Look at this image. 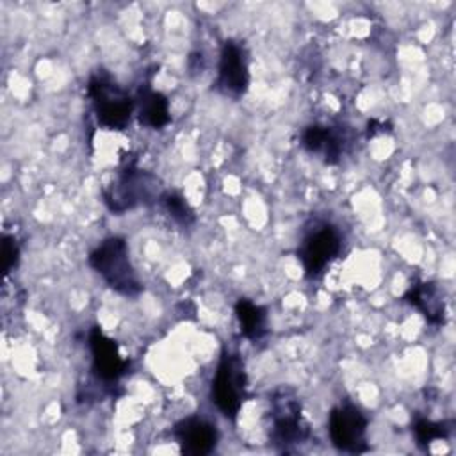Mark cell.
I'll return each mask as SVG.
<instances>
[{
    "mask_svg": "<svg viewBox=\"0 0 456 456\" xmlns=\"http://www.w3.org/2000/svg\"><path fill=\"white\" fill-rule=\"evenodd\" d=\"M271 440L283 449L308 438L310 428L301 413L299 399L292 390H278L271 399Z\"/></svg>",
    "mask_w": 456,
    "mask_h": 456,
    "instance_id": "obj_6",
    "label": "cell"
},
{
    "mask_svg": "<svg viewBox=\"0 0 456 456\" xmlns=\"http://www.w3.org/2000/svg\"><path fill=\"white\" fill-rule=\"evenodd\" d=\"M301 146L314 155L322 157L326 164H337L349 146L346 130L340 126L310 125L301 134Z\"/></svg>",
    "mask_w": 456,
    "mask_h": 456,
    "instance_id": "obj_10",
    "label": "cell"
},
{
    "mask_svg": "<svg viewBox=\"0 0 456 456\" xmlns=\"http://www.w3.org/2000/svg\"><path fill=\"white\" fill-rule=\"evenodd\" d=\"M182 452L191 456H203L216 449L217 429L212 422L201 417H185L175 424L173 429Z\"/></svg>",
    "mask_w": 456,
    "mask_h": 456,
    "instance_id": "obj_11",
    "label": "cell"
},
{
    "mask_svg": "<svg viewBox=\"0 0 456 456\" xmlns=\"http://www.w3.org/2000/svg\"><path fill=\"white\" fill-rule=\"evenodd\" d=\"M135 112L139 123L148 128H162L169 123V103L166 96L150 87H142L135 98Z\"/></svg>",
    "mask_w": 456,
    "mask_h": 456,
    "instance_id": "obj_13",
    "label": "cell"
},
{
    "mask_svg": "<svg viewBox=\"0 0 456 456\" xmlns=\"http://www.w3.org/2000/svg\"><path fill=\"white\" fill-rule=\"evenodd\" d=\"M411 429H413L415 438L420 445L431 444L435 440L447 438L449 431H451V428H447L445 422H435V420H429V419H417Z\"/></svg>",
    "mask_w": 456,
    "mask_h": 456,
    "instance_id": "obj_16",
    "label": "cell"
},
{
    "mask_svg": "<svg viewBox=\"0 0 456 456\" xmlns=\"http://www.w3.org/2000/svg\"><path fill=\"white\" fill-rule=\"evenodd\" d=\"M217 89L232 98H239L248 91L249 86V59L244 45L228 39L219 55L217 66Z\"/></svg>",
    "mask_w": 456,
    "mask_h": 456,
    "instance_id": "obj_8",
    "label": "cell"
},
{
    "mask_svg": "<svg viewBox=\"0 0 456 456\" xmlns=\"http://www.w3.org/2000/svg\"><path fill=\"white\" fill-rule=\"evenodd\" d=\"M404 299L417 308L429 324L442 326L445 322V303L440 289L431 281H419L408 289Z\"/></svg>",
    "mask_w": 456,
    "mask_h": 456,
    "instance_id": "obj_12",
    "label": "cell"
},
{
    "mask_svg": "<svg viewBox=\"0 0 456 456\" xmlns=\"http://www.w3.org/2000/svg\"><path fill=\"white\" fill-rule=\"evenodd\" d=\"M157 198H160V180L135 164L118 171L114 180L103 189V201L114 214L150 205Z\"/></svg>",
    "mask_w": 456,
    "mask_h": 456,
    "instance_id": "obj_2",
    "label": "cell"
},
{
    "mask_svg": "<svg viewBox=\"0 0 456 456\" xmlns=\"http://www.w3.org/2000/svg\"><path fill=\"white\" fill-rule=\"evenodd\" d=\"M18 244H16V239L14 237H4V242H2V256H4V271L9 273L16 262H18Z\"/></svg>",
    "mask_w": 456,
    "mask_h": 456,
    "instance_id": "obj_17",
    "label": "cell"
},
{
    "mask_svg": "<svg viewBox=\"0 0 456 456\" xmlns=\"http://www.w3.org/2000/svg\"><path fill=\"white\" fill-rule=\"evenodd\" d=\"M235 314L240 324V333L249 340H260L265 335V310L249 299L235 303Z\"/></svg>",
    "mask_w": 456,
    "mask_h": 456,
    "instance_id": "obj_14",
    "label": "cell"
},
{
    "mask_svg": "<svg viewBox=\"0 0 456 456\" xmlns=\"http://www.w3.org/2000/svg\"><path fill=\"white\" fill-rule=\"evenodd\" d=\"M246 399V372L240 358L224 351L212 379V403L226 419H235Z\"/></svg>",
    "mask_w": 456,
    "mask_h": 456,
    "instance_id": "obj_5",
    "label": "cell"
},
{
    "mask_svg": "<svg viewBox=\"0 0 456 456\" xmlns=\"http://www.w3.org/2000/svg\"><path fill=\"white\" fill-rule=\"evenodd\" d=\"M160 201L167 214L182 226H191L194 223V212L189 203L176 192H166L160 196Z\"/></svg>",
    "mask_w": 456,
    "mask_h": 456,
    "instance_id": "obj_15",
    "label": "cell"
},
{
    "mask_svg": "<svg viewBox=\"0 0 456 456\" xmlns=\"http://www.w3.org/2000/svg\"><path fill=\"white\" fill-rule=\"evenodd\" d=\"M87 96L98 123L110 130H123L135 112V100L105 71L91 75Z\"/></svg>",
    "mask_w": 456,
    "mask_h": 456,
    "instance_id": "obj_3",
    "label": "cell"
},
{
    "mask_svg": "<svg viewBox=\"0 0 456 456\" xmlns=\"http://www.w3.org/2000/svg\"><path fill=\"white\" fill-rule=\"evenodd\" d=\"M342 249L340 232L328 221H312L297 248L306 278H319Z\"/></svg>",
    "mask_w": 456,
    "mask_h": 456,
    "instance_id": "obj_4",
    "label": "cell"
},
{
    "mask_svg": "<svg viewBox=\"0 0 456 456\" xmlns=\"http://www.w3.org/2000/svg\"><path fill=\"white\" fill-rule=\"evenodd\" d=\"M328 433L338 451L362 452L367 449V419L353 404H340L331 410Z\"/></svg>",
    "mask_w": 456,
    "mask_h": 456,
    "instance_id": "obj_7",
    "label": "cell"
},
{
    "mask_svg": "<svg viewBox=\"0 0 456 456\" xmlns=\"http://www.w3.org/2000/svg\"><path fill=\"white\" fill-rule=\"evenodd\" d=\"M89 265L121 296L134 297L142 290L139 276L130 262L128 246L121 237H109L100 242L89 255Z\"/></svg>",
    "mask_w": 456,
    "mask_h": 456,
    "instance_id": "obj_1",
    "label": "cell"
},
{
    "mask_svg": "<svg viewBox=\"0 0 456 456\" xmlns=\"http://www.w3.org/2000/svg\"><path fill=\"white\" fill-rule=\"evenodd\" d=\"M89 349L93 372L105 383H116L128 370V362L119 354L114 340L102 333L100 328H93L89 333Z\"/></svg>",
    "mask_w": 456,
    "mask_h": 456,
    "instance_id": "obj_9",
    "label": "cell"
}]
</instances>
